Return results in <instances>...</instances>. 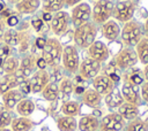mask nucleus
I'll return each mask as SVG.
<instances>
[{"mask_svg": "<svg viewBox=\"0 0 148 131\" xmlns=\"http://www.w3.org/2000/svg\"><path fill=\"white\" fill-rule=\"evenodd\" d=\"M43 25H44V21H43L42 18H34V20L31 21V26H32L36 31H40L42 28H43Z\"/></svg>", "mask_w": 148, "mask_h": 131, "instance_id": "a19ab883", "label": "nucleus"}, {"mask_svg": "<svg viewBox=\"0 0 148 131\" xmlns=\"http://www.w3.org/2000/svg\"><path fill=\"white\" fill-rule=\"evenodd\" d=\"M135 52L138 54V59L142 64H148V38L143 37L138 45L135 46Z\"/></svg>", "mask_w": 148, "mask_h": 131, "instance_id": "c756f323", "label": "nucleus"}, {"mask_svg": "<svg viewBox=\"0 0 148 131\" xmlns=\"http://www.w3.org/2000/svg\"><path fill=\"white\" fill-rule=\"evenodd\" d=\"M43 21H45V22H51V20H52V14L51 13H46V11H44V14H43V18H42Z\"/></svg>", "mask_w": 148, "mask_h": 131, "instance_id": "de8ad7c7", "label": "nucleus"}, {"mask_svg": "<svg viewBox=\"0 0 148 131\" xmlns=\"http://www.w3.org/2000/svg\"><path fill=\"white\" fill-rule=\"evenodd\" d=\"M2 41L8 45L9 47H15L18 46V51L27 52L29 47V34L27 31H21V30H15V29H8L5 32Z\"/></svg>", "mask_w": 148, "mask_h": 131, "instance_id": "20e7f679", "label": "nucleus"}, {"mask_svg": "<svg viewBox=\"0 0 148 131\" xmlns=\"http://www.w3.org/2000/svg\"><path fill=\"white\" fill-rule=\"evenodd\" d=\"M57 128L59 131H76L77 122H76L75 117L61 116L57 120Z\"/></svg>", "mask_w": 148, "mask_h": 131, "instance_id": "bb28decb", "label": "nucleus"}, {"mask_svg": "<svg viewBox=\"0 0 148 131\" xmlns=\"http://www.w3.org/2000/svg\"><path fill=\"white\" fill-rule=\"evenodd\" d=\"M30 87L32 93H40L43 88L50 83V72L46 69H37L30 77Z\"/></svg>", "mask_w": 148, "mask_h": 131, "instance_id": "ddd939ff", "label": "nucleus"}, {"mask_svg": "<svg viewBox=\"0 0 148 131\" xmlns=\"http://www.w3.org/2000/svg\"><path fill=\"white\" fill-rule=\"evenodd\" d=\"M104 101L106 106H109L110 108H116V107H119L124 102V99H123L121 93L117 88H113L109 94L105 95Z\"/></svg>", "mask_w": 148, "mask_h": 131, "instance_id": "2f4dec72", "label": "nucleus"}, {"mask_svg": "<svg viewBox=\"0 0 148 131\" xmlns=\"http://www.w3.org/2000/svg\"><path fill=\"white\" fill-rule=\"evenodd\" d=\"M125 125L124 118L118 113H110L105 115L99 122V131H121Z\"/></svg>", "mask_w": 148, "mask_h": 131, "instance_id": "9b49d317", "label": "nucleus"}, {"mask_svg": "<svg viewBox=\"0 0 148 131\" xmlns=\"http://www.w3.org/2000/svg\"><path fill=\"white\" fill-rule=\"evenodd\" d=\"M16 111L18 115L23 117H29L34 111H35V103L31 99L23 98L17 105H16Z\"/></svg>", "mask_w": 148, "mask_h": 131, "instance_id": "a878e982", "label": "nucleus"}, {"mask_svg": "<svg viewBox=\"0 0 148 131\" xmlns=\"http://www.w3.org/2000/svg\"><path fill=\"white\" fill-rule=\"evenodd\" d=\"M71 23V15L67 11L60 10L52 15V20L50 22L51 30L56 36H64L68 31V26Z\"/></svg>", "mask_w": 148, "mask_h": 131, "instance_id": "9d476101", "label": "nucleus"}, {"mask_svg": "<svg viewBox=\"0 0 148 131\" xmlns=\"http://www.w3.org/2000/svg\"><path fill=\"white\" fill-rule=\"evenodd\" d=\"M101 63L91 57H86L82 62H80V67H79V75L84 79H92L95 78L99 71H101Z\"/></svg>", "mask_w": 148, "mask_h": 131, "instance_id": "f8f14e48", "label": "nucleus"}, {"mask_svg": "<svg viewBox=\"0 0 148 131\" xmlns=\"http://www.w3.org/2000/svg\"><path fill=\"white\" fill-rule=\"evenodd\" d=\"M91 18V7L87 2H80L72 8L71 13V22L73 26L76 29L80 25L89 22Z\"/></svg>", "mask_w": 148, "mask_h": 131, "instance_id": "6e6552de", "label": "nucleus"}, {"mask_svg": "<svg viewBox=\"0 0 148 131\" xmlns=\"http://www.w3.org/2000/svg\"><path fill=\"white\" fill-rule=\"evenodd\" d=\"M12 121H13V117H12L10 111L8 109H6V108L0 109V128L9 126Z\"/></svg>", "mask_w": 148, "mask_h": 131, "instance_id": "e433bc0d", "label": "nucleus"}, {"mask_svg": "<svg viewBox=\"0 0 148 131\" xmlns=\"http://www.w3.org/2000/svg\"><path fill=\"white\" fill-rule=\"evenodd\" d=\"M80 2H82V0H65V5L68 7H74Z\"/></svg>", "mask_w": 148, "mask_h": 131, "instance_id": "49530a36", "label": "nucleus"}, {"mask_svg": "<svg viewBox=\"0 0 148 131\" xmlns=\"http://www.w3.org/2000/svg\"><path fill=\"white\" fill-rule=\"evenodd\" d=\"M124 79L126 82H128L130 84L135 85V86H140L145 82L143 72H142L141 69H138V68H130V69H127V72L125 74Z\"/></svg>", "mask_w": 148, "mask_h": 131, "instance_id": "393cba45", "label": "nucleus"}, {"mask_svg": "<svg viewBox=\"0 0 148 131\" xmlns=\"http://www.w3.org/2000/svg\"><path fill=\"white\" fill-rule=\"evenodd\" d=\"M0 131H12V130L8 128H0Z\"/></svg>", "mask_w": 148, "mask_h": 131, "instance_id": "864d4df0", "label": "nucleus"}, {"mask_svg": "<svg viewBox=\"0 0 148 131\" xmlns=\"http://www.w3.org/2000/svg\"><path fill=\"white\" fill-rule=\"evenodd\" d=\"M25 78H22L21 76L16 74H3L0 77V95L3 93L18 87V85L24 80Z\"/></svg>", "mask_w": 148, "mask_h": 131, "instance_id": "a211bd4d", "label": "nucleus"}, {"mask_svg": "<svg viewBox=\"0 0 148 131\" xmlns=\"http://www.w3.org/2000/svg\"><path fill=\"white\" fill-rule=\"evenodd\" d=\"M97 26L94 22H87L75 29L73 33V39L75 46L79 48H89V46L96 40Z\"/></svg>", "mask_w": 148, "mask_h": 131, "instance_id": "f257e3e1", "label": "nucleus"}, {"mask_svg": "<svg viewBox=\"0 0 148 131\" xmlns=\"http://www.w3.org/2000/svg\"><path fill=\"white\" fill-rule=\"evenodd\" d=\"M5 23H6V25H8V26H15V25H17V23H18V17H17L16 15H14V14H10V15H8V16L6 17Z\"/></svg>", "mask_w": 148, "mask_h": 131, "instance_id": "ea45409f", "label": "nucleus"}, {"mask_svg": "<svg viewBox=\"0 0 148 131\" xmlns=\"http://www.w3.org/2000/svg\"><path fill=\"white\" fill-rule=\"evenodd\" d=\"M73 91H74L75 94H82V93L86 91V87H84L82 84H81V85H76V86H74V90H73Z\"/></svg>", "mask_w": 148, "mask_h": 131, "instance_id": "a18cd8bd", "label": "nucleus"}, {"mask_svg": "<svg viewBox=\"0 0 148 131\" xmlns=\"http://www.w3.org/2000/svg\"><path fill=\"white\" fill-rule=\"evenodd\" d=\"M59 85L58 83H54V82H50L42 91V95L45 100L47 101H54L59 98Z\"/></svg>", "mask_w": 148, "mask_h": 131, "instance_id": "c85d7f7f", "label": "nucleus"}, {"mask_svg": "<svg viewBox=\"0 0 148 131\" xmlns=\"http://www.w3.org/2000/svg\"><path fill=\"white\" fill-rule=\"evenodd\" d=\"M114 3L111 0H98L95 6L91 8V18L92 22L97 25L104 24L112 16Z\"/></svg>", "mask_w": 148, "mask_h": 131, "instance_id": "39448f33", "label": "nucleus"}, {"mask_svg": "<svg viewBox=\"0 0 148 131\" xmlns=\"http://www.w3.org/2000/svg\"><path fill=\"white\" fill-rule=\"evenodd\" d=\"M20 61L16 56L9 55L3 60L2 63V74H16L18 70Z\"/></svg>", "mask_w": 148, "mask_h": 131, "instance_id": "7c9ffc66", "label": "nucleus"}, {"mask_svg": "<svg viewBox=\"0 0 148 131\" xmlns=\"http://www.w3.org/2000/svg\"><path fill=\"white\" fill-rule=\"evenodd\" d=\"M73 90H74V84H73L72 79L65 77V78H62V79L60 80L59 91H60V93L62 94L64 98H68V97L72 94Z\"/></svg>", "mask_w": 148, "mask_h": 131, "instance_id": "c9c22d12", "label": "nucleus"}, {"mask_svg": "<svg viewBox=\"0 0 148 131\" xmlns=\"http://www.w3.org/2000/svg\"><path fill=\"white\" fill-rule=\"evenodd\" d=\"M18 86H20V91L22 92V94H29V93L31 92V87H30L29 78H25Z\"/></svg>", "mask_w": 148, "mask_h": 131, "instance_id": "58836bf2", "label": "nucleus"}, {"mask_svg": "<svg viewBox=\"0 0 148 131\" xmlns=\"http://www.w3.org/2000/svg\"><path fill=\"white\" fill-rule=\"evenodd\" d=\"M5 32H6V23H5L3 20L0 18V41H2Z\"/></svg>", "mask_w": 148, "mask_h": 131, "instance_id": "c03bdc74", "label": "nucleus"}, {"mask_svg": "<svg viewBox=\"0 0 148 131\" xmlns=\"http://www.w3.org/2000/svg\"><path fill=\"white\" fill-rule=\"evenodd\" d=\"M146 123H147V125H148V120H147V121H146Z\"/></svg>", "mask_w": 148, "mask_h": 131, "instance_id": "5fc2aeb1", "label": "nucleus"}, {"mask_svg": "<svg viewBox=\"0 0 148 131\" xmlns=\"http://www.w3.org/2000/svg\"><path fill=\"white\" fill-rule=\"evenodd\" d=\"M120 31L121 29L116 20H109L104 24H102V34L106 40H116L120 36Z\"/></svg>", "mask_w": 148, "mask_h": 131, "instance_id": "6ab92c4d", "label": "nucleus"}, {"mask_svg": "<svg viewBox=\"0 0 148 131\" xmlns=\"http://www.w3.org/2000/svg\"><path fill=\"white\" fill-rule=\"evenodd\" d=\"M121 95L125 102H130L135 106H139L141 103V95L138 86L132 85L126 80H124L121 86Z\"/></svg>", "mask_w": 148, "mask_h": 131, "instance_id": "f3484780", "label": "nucleus"}, {"mask_svg": "<svg viewBox=\"0 0 148 131\" xmlns=\"http://www.w3.org/2000/svg\"><path fill=\"white\" fill-rule=\"evenodd\" d=\"M88 54H89V57L98 61L99 63L102 62H105L108 59H109V55H110V51H109V47L102 43V41H94L89 48H88Z\"/></svg>", "mask_w": 148, "mask_h": 131, "instance_id": "2eb2a0df", "label": "nucleus"}, {"mask_svg": "<svg viewBox=\"0 0 148 131\" xmlns=\"http://www.w3.org/2000/svg\"><path fill=\"white\" fill-rule=\"evenodd\" d=\"M118 114L124 118V121H132L139 116V107L124 101L118 107Z\"/></svg>", "mask_w": 148, "mask_h": 131, "instance_id": "412c9836", "label": "nucleus"}, {"mask_svg": "<svg viewBox=\"0 0 148 131\" xmlns=\"http://www.w3.org/2000/svg\"><path fill=\"white\" fill-rule=\"evenodd\" d=\"M126 131H148V125L146 121L136 117L128 122L126 126Z\"/></svg>", "mask_w": 148, "mask_h": 131, "instance_id": "f704fd0d", "label": "nucleus"}, {"mask_svg": "<svg viewBox=\"0 0 148 131\" xmlns=\"http://www.w3.org/2000/svg\"><path fill=\"white\" fill-rule=\"evenodd\" d=\"M98 131H99V130H98Z\"/></svg>", "mask_w": 148, "mask_h": 131, "instance_id": "6e6d98bb", "label": "nucleus"}, {"mask_svg": "<svg viewBox=\"0 0 148 131\" xmlns=\"http://www.w3.org/2000/svg\"><path fill=\"white\" fill-rule=\"evenodd\" d=\"M5 9H6V6H5V3H3L2 1H0V14H1V13H2Z\"/></svg>", "mask_w": 148, "mask_h": 131, "instance_id": "3c124183", "label": "nucleus"}, {"mask_svg": "<svg viewBox=\"0 0 148 131\" xmlns=\"http://www.w3.org/2000/svg\"><path fill=\"white\" fill-rule=\"evenodd\" d=\"M142 72H143V78H145V80H148V64L145 66Z\"/></svg>", "mask_w": 148, "mask_h": 131, "instance_id": "09e8293b", "label": "nucleus"}, {"mask_svg": "<svg viewBox=\"0 0 148 131\" xmlns=\"http://www.w3.org/2000/svg\"><path fill=\"white\" fill-rule=\"evenodd\" d=\"M114 86H116V84L112 82V79L106 74L97 75L95 78H92V87L101 95L109 94L114 88Z\"/></svg>", "mask_w": 148, "mask_h": 131, "instance_id": "dca6fc26", "label": "nucleus"}, {"mask_svg": "<svg viewBox=\"0 0 148 131\" xmlns=\"http://www.w3.org/2000/svg\"><path fill=\"white\" fill-rule=\"evenodd\" d=\"M143 31H145V37L148 38V18L146 20V23H145V26H143Z\"/></svg>", "mask_w": 148, "mask_h": 131, "instance_id": "8fccbe9b", "label": "nucleus"}, {"mask_svg": "<svg viewBox=\"0 0 148 131\" xmlns=\"http://www.w3.org/2000/svg\"><path fill=\"white\" fill-rule=\"evenodd\" d=\"M34 125V122L29 117H16L13 118L10 123V130L12 131H29Z\"/></svg>", "mask_w": 148, "mask_h": 131, "instance_id": "cd10ccee", "label": "nucleus"}, {"mask_svg": "<svg viewBox=\"0 0 148 131\" xmlns=\"http://www.w3.org/2000/svg\"><path fill=\"white\" fill-rule=\"evenodd\" d=\"M140 86H141V88H140L141 99H142L145 102H148V80L143 82Z\"/></svg>", "mask_w": 148, "mask_h": 131, "instance_id": "4c0bfd02", "label": "nucleus"}, {"mask_svg": "<svg viewBox=\"0 0 148 131\" xmlns=\"http://www.w3.org/2000/svg\"><path fill=\"white\" fill-rule=\"evenodd\" d=\"M36 66H37V69H45L47 67L45 60L43 59V56H39V57H36Z\"/></svg>", "mask_w": 148, "mask_h": 131, "instance_id": "79ce46f5", "label": "nucleus"}, {"mask_svg": "<svg viewBox=\"0 0 148 131\" xmlns=\"http://www.w3.org/2000/svg\"><path fill=\"white\" fill-rule=\"evenodd\" d=\"M5 1H7L8 3H12V5H16L18 1H21V0H5Z\"/></svg>", "mask_w": 148, "mask_h": 131, "instance_id": "603ef678", "label": "nucleus"}, {"mask_svg": "<svg viewBox=\"0 0 148 131\" xmlns=\"http://www.w3.org/2000/svg\"><path fill=\"white\" fill-rule=\"evenodd\" d=\"M64 6H65V0H44L43 1V10L51 14L62 10Z\"/></svg>", "mask_w": 148, "mask_h": 131, "instance_id": "72a5a7b5", "label": "nucleus"}, {"mask_svg": "<svg viewBox=\"0 0 148 131\" xmlns=\"http://www.w3.org/2000/svg\"><path fill=\"white\" fill-rule=\"evenodd\" d=\"M61 62H62V66L67 72L75 74L79 71L80 55H79L77 47L75 45H66L64 47Z\"/></svg>", "mask_w": 148, "mask_h": 131, "instance_id": "423d86ee", "label": "nucleus"}, {"mask_svg": "<svg viewBox=\"0 0 148 131\" xmlns=\"http://www.w3.org/2000/svg\"><path fill=\"white\" fill-rule=\"evenodd\" d=\"M143 25L138 21L131 20L124 24L120 31V37L127 47H135L138 43L143 38Z\"/></svg>", "mask_w": 148, "mask_h": 131, "instance_id": "7ed1b4c3", "label": "nucleus"}, {"mask_svg": "<svg viewBox=\"0 0 148 131\" xmlns=\"http://www.w3.org/2000/svg\"><path fill=\"white\" fill-rule=\"evenodd\" d=\"M40 7V0H21L15 5V9L23 15L34 14Z\"/></svg>", "mask_w": 148, "mask_h": 131, "instance_id": "4be33fe9", "label": "nucleus"}, {"mask_svg": "<svg viewBox=\"0 0 148 131\" xmlns=\"http://www.w3.org/2000/svg\"><path fill=\"white\" fill-rule=\"evenodd\" d=\"M134 11H135L134 2L131 0H123V1L117 2L113 6L112 16L116 18V21L126 23V22L132 20Z\"/></svg>", "mask_w": 148, "mask_h": 131, "instance_id": "0eeeda50", "label": "nucleus"}, {"mask_svg": "<svg viewBox=\"0 0 148 131\" xmlns=\"http://www.w3.org/2000/svg\"><path fill=\"white\" fill-rule=\"evenodd\" d=\"M45 43H46V38H44V37H38V38L36 39L35 45L37 46V48L43 49V48H44V46H45Z\"/></svg>", "mask_w": 148, "mask_h": 131, "instance_id": "37998d69", "label": "nucleus"}, {"mask_svg": "<svg viewBox=\"0 0 148 131\" xmlns=\"http://www.w3.org/2000/svg\"><path fill=\"white\" fill-rule=\"evenodd\" d=\"M2 103H3V107L6 109H13L14 107H16V105L23 99V94L20 90L17 88H13L6 93H3L2 95Z\"/></svg>", "mask_w": 148, "mask_h": 131, "instance_id": "aec40b11", "label": "nucleus"}, {"mask_svg": "<svg viewBox=\"0 0 148 131\" xmlns=\"http://www.w3.org/2000/svg\"><path fill=\"white\" fill-rule=\"evenodd\" d=\"M99 121L94 115L82 116L77 123V129L80 131H98Z\"/></svg>", "mask_w": 148, "mask_h": 131, "instance_id": "5701e85b", "label": "nucleus"}, {"mask_svg": "<svg viewBox=\"0 0 148 131\" xmlns=\"http://www.w3.org/2000/svg\"><path fill=\"white\" fill-rule=\"evenodd\" d=\"M61 111L65 116H72L75 117L80 113V103L77 101H65L61 106Z\"/></svg>", "mask_w": 148, "mask_h": 131, "instance_id": "473e14b6", "label": "nucleus"}, {"mask_svg": "<svg viewBox=\"0 0 148 131\" xmlns=\"http://www.w3.org/2000/svg\"><path fill=\"white\" fill-rule=\"evenodd\" d=\"M82 101L88 107L96 108L101 105L102 95L94 88H86V91L82 93Z\"/></svg>", "mask_w": 148, "mask_h": 131, "instance_id": "b1692460", "label": "nucleus"}, {"mask_svg": "<svg viewBox=\"0 0 148 131\" xmlns=\"http://www.w3.org/2000/svg\"><path fill=\"white\" fill-rule=\"evenodd\" d=\"M36 56L34 54H27L21 59L16 75L21 76L22 78H29L36 71Z\"/></svg>", "mask_w": 148, "mask_h": 131, "instance_id": "4468645a", "label": "nucleus"}, {"mask_svg": "<svg viewBox=\"0 0 148 131\" xmlns=\"http://www.w3.org/2000/svg\"><path fill=\"white\" fill-rule=\"evenodd\" d=\"M138 54L134 49V47H126L123 48L116 56L114 63L117 68L121 70H127L130 68H133L138 63Z\"/></svg>", "mask_w": 148, "mask_h": 131, "instance_id": "1a4fd4ad", "label": "nucleus"}, {"mask_svg": "<svg viewBox=\"0 0 148 131\" xmlns=\"http://www.w3.org/2000/svg\"><path fill=\"white\" fill-rule=\"evenodd\" d=\"M62 44L57 38H47L43 51V59L45 60L47 67L54 68L60 66V61L62 57Z\"/></svg>", "mask_w": 148, "mask_h": 131, "instance_id": "f03ea898", "label": "nucleus"}]
</instances>
